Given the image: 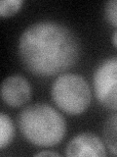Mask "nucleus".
I'll list each match as a JSON object with an SVG mask.
<instances>
[{"label": "nucleus", "instance_id": "nucleus-3", "mask_svg": "<svg viewBox=\"0 0 117 157\" xmlns=\"http://www.w3.org/2000/svg\"><path fill=\"white\" fill-rule=\"evenodd\" d=\"M52 99L61 110L69 115H79L87 110L91 102V90L82 76L62 74L54 81Z\"/></svg>", "mask_w": 117, "mask_h": 157}, {"label": "nucleus", "instance_id": "nucleus-12", "mask_svg": "<svg viewBox=\"0 0 117 157\" xmlns=\"http://www.w3.org/2000/svg\"><path fill=\"white\" fill-rule=\"evenodd\" d=\"M112 42H113L114 46L117 48V29L113 33V36H112Z\"/></svg>", "mask_w": 117, "mask_h": 157}, {"label": "nucleus", "instance_id": "nucleus-11", "mask_svg": "<svg viewBox=\"0 0 117 157\" xmlns=\"http://www.w3.org/2000/svg\"><path fill=\"white\" fill-rule=\"evenodd\" d=\"M34 156H61L60 153L55 151H39L34 154Z\"/></svg>", "mask_w": 117, "mask_h": 157}, {"label": "nucleus", "instance_id": "nucleus-9", "mask_svg": "<svg viewBox=\"0 0 117 157\" xmlns=\"http://www.w3.org/2000/svg\"><path fill=\"white\" fill-rule=\"evenodd\" d=\"M22 0H3L0 2V16L2 18H10L21 9Z\"/></svg>", "mask_w": 117, "mask_h": 157}, {"label": "nucleus", "instance_id": "nucleus-7", "mask_svg": "<svg viewBox=\"0 0 117 157\" xmlns=\"http://www.w3.org/2000/svg\"><path fill=\"white\" fill-rule=\"evenodd\" d=\"M102 137L109 151L117 155V113L105 120L102 128Z\"/></svg>", "mask_w": 117, "mask_h": 157}, {"label": "nucleus", "instance_id": "nucleus-8", "mask_svg": "<svg viewBox=\"0 0 117 157\" xmlns=\"http://www.w3.org/2000/svg\"><path fill=\"white\" fill-rule=\"evenodd\" d=\"M14 136V125L13 122L7 114H0V148L4 149L8 146Z\"/></svg>", "mask_w": 117, "mask_h": 157}, {"label": "nucleus", "instance_id": "nucleus-4", "mask_svg": "<svg viewBox=\"0 0 117 157\" xmlns=\"http://www.w3.org/2000/svg\"><path fill=\"white\" fill-rule=\"evenodd\" d=\"M93 83L98 101L105 108L117 110V58L106 59L100 64Z\"/></svg>", "mask_w": 117, "mask_h": 157}, {"label": "nucleus", "instance_id": "nucleus-2", "mask_svg": "<svg viewBox=\"0 0 117 157\" xmlns=\"http://www.w3.org/2000/svg\"><path fill=\"white\" fill-rule=\"evenodd\" d=\"M17 123L24 139L40 147L58 144L66 132L65 118L45 103H36L23 108L19 113Z\"/></svg>", "mask_w": 117, "mask_h": 157}, {"label": "nucleus", "instance_id": "nucleus-6", "mask_svg": "<svg viewBox=\"0 0 117 157\" xmlns=\"http://www.w3.org/2000/svg\"><path fill=\"white\" fill-rule=\"evenodd\" d=\"M66 156H106L104 142L99 136L91 132H82L75 136L66 147Z\"/></svg>", "mask_w": 117, "mask_h": 157}, {"label": "nucleus", "instance_id": "nucleus-5", "mask_svg": "<svg viewBox=\"0 0 117 157\" xmlns=\"http://www.w3.org/2000/svg\"><path fill=\"white\" fill-rule=\"evenodd\" d=\"M31 86L26 78L13 75L6 78L1 85V97L7 105L20 107L30 99Z\"/></svg>", "mask_w": 117, "mask_h": 157}, {"label": "nucleus", "instance_id": "nucleus-1", "mask_svg": "<svg viewBox=\"0 0 117 157\" xmlns=\"http://www.w3.org/2000/svg\"><path fill=\"white\" fill-rule=\"evenodd\" d=\"M80 43L70 29L52 21L30 25L19 40V55L35 76L51 77L71 68L79 59Z\"/></svg>", "mask_w": 117, "mask_h": 157}, {"label": "nucleus", "instance_id": "nucleus-10", "mask_svg": "<svg viewBox=\"0 0 117 157\" xmlns=\"http://www.w3.org/2000/svg\"><path fill=\"white\" fill-rule=\"evenodd\" d=\"M105 17L109 24L117 27V0H110L105 3Z\"/></svg>", "mask_w": 117, "mask_h": 157}]
</instances>
